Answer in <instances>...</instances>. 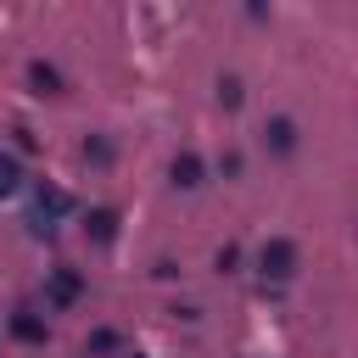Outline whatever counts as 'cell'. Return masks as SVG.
Masks as SVG:
<instances>
[{
  "instance_id": "obj_1",
  "label": "cell",
  "mask_w": 358,
  "mask_h": 358,
  "mask_svg": "<svg viewBox=\"0 0 358 358\" xmlns=\"http://www.w3.org/2000/svg\"><path fill=\"white\" fill-rule=\"evenodd\" d=\"M67 213H73V196L56 190V185H39V196H34V229H56V218H67Z\"/></svg>"
},
{
  "instance_id": "obj_2",
  "label": "cell",
  "mask_w": 358,
  "mask_h": 358,
  "mask_svg": "<svg viewBox=\"0 0 358 358\" xmlns=\"http://www.w3.org/2000/svg\"><path fill=\"white\" fill-rule=\"evenodd\" d=\"M257 268H263V280H291V274H296V246L274 235V241L257 252Z\"/></svg>"
},
{
  "instance_id": "obj_3",
  "label": "cell",
  "mask_w": 358,
  "mask_h": 358,
  "mask_svg": "<svg viewBox=\"0 0 358 358\" xmlns=\"http://www.w3.org/2000/svg\"><path fill=\"white\" fill-rule=\"evenodd\" d=\"M78 291H84V280H78L73 268H56V274H50V285H45V302H50V308H73V302H78Z\"/></svg>"
},
{
  "instance_id": "obj_4",
  "label": "cell",
  "mask_w": 358,
  "mask_h": 358,
  "mask_svg": "<svg viewBox=\"0 0 358 358\" xmlns=\"http://www.w3.org/2000/svg\"><path fill=\"white\" fill-rule=\"evenodd\" d=\"M263 145H268V151H291V145H296V123H291V117H268V123H263Z\"/></svg>"
},
{
  "instance_id": "obj_5",
  "label": "cell",
  "mask_w": 358,
  "mask_h": 358,
  "mask_svg": "<svg viewBox=\"0 0 358 358\" xmlns=\"http://www.w3.org/2000/svg\"><path fill=\"white\" fill-rule=\"evenodd\" d=\"M173 185H185V190H196V185H201V162H196L190 151H179V157H173Z\"/></svg>"
},
{
  "instance_id": "obj_6",
  "label": "cell",
  "mask_w": 358,
  "mask_h": 358,
  "mask_svg": "<svg viewBox=\"0 0 358 358\" xmlns=\"http://www.w3.org/2000/svg\"><path fill=\"white\" fill-rule=\"evenodd\" d=\"M11 336H17V341H45V319H34V313H11Z\"/></svg>"
},
{
  "instance_id": "obj_7",
  "label": "cell",
  "mask_w": 358,
  "mask_h": 358,
  "mask_svg": "<svg viewBox=\"0 0 358 358\" xmlns=\"http://www.w3.org/2000/svg\"><path fill=\"white\" fill-rule=\"evenodd\" d=\"M90 235H95V241H112V235H117V213H112V207H95V213H90Z\"/></svg>"
},
{
  "instance_id": "obj_8",
  "label": "cell",
  "mask_w": 358,
  "mask_h": 358,
  "mask_svg": "<svg viewBox=\"0 0 358 358\" xmlns=\"http://www.w3.org/2000/svg\"><path fill=\"white\" fill-rule=\"evenodd\" d=\"M28 78H34V90H39V95H56V90H62L56 67H45V62H34V67H28Z\"/></svg>"
},
{
  "instance_id": "obj_9",
  "label": "cell",
  "mask_w": 358,
  "mask_h": 358,
  "mask_svg": "<svg viewBox=\"0 0 358 358\" xmlns=\"http://www.w3.org/2000/svg\"><path fill=\"white\" fill-rule=\"evenodd\" d=\"M17 179H22L17 157H6V151H0V196H11V190H17Z\"/></svg>"
},
{
  "instance_id": "obj_10",
  "label": "cell",
  "mask_w": 358,
  "mask_h": 358,
  "mask_svg": "<svg viewBox=\"0 0 358 358\" xmlns=\"http://www.w3.org/2000/svg\"><path fill=\"white\" fill-rule=\"evenodd\" d=\"M218 101H224V106H235V101H241V84H235V78H224V84H218Z\"/></svg>"
},
{
  "instance_id": "obj_11",
  "label": "cell",
  "mask_w": 358,
  "mask_h": 358,
  "mask_svg": "<svg viewBox=\"0 0 358 358\" xmlns=\"http://www.w3.org/2000/svg\"><path fill=\"white\" fill-rule=\"evenodd\" d=\"M84 157H95V162H106V157H112V145H106V140H84Z\"/></svg>"
}]
</instances>
